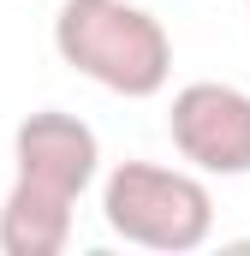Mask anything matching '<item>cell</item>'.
I'll return each instance as SVG.
<instances>
[{"mask_svg": "<svg viewBox=\"0 0 250 256\" xmlns=\"http://www.w3.org/2000/svg\"><path fill=\"white\" fill-rule=\"evenodd\" d=\"M54 54L125 102H149L173 78V36L137 0H60Z\"/></svg>", "mask_w": 250, "mask_h": 256, "instance_id": "1", "label": "cell"}, {"mask_svg": "<svg viewBox=\"0 0 250 256\" xmlns=\"http://www.w3.org/2000/svg\"><path fill=\"white\" fill-rule=\"evenodd\" d=\"M102 220L125 244L185 256L214 238V196H208L196 167L120 161L102 179Z\"/></svg>", "mask_w": 250, "mask_h": 256, "instance_id": "2", "label": "cell"}, {"mask_svg": "<svg viewBox=\"0 0 250 256\" xmlns=\"http://www.w3.org/2000/svg\"><path fill=\"white\" fill-rule=\"evenodd\" d=\"M167 137L179 161L202 179H244L250 173V90L196 78L167 108Z\"/></svg>", "mask_w": 250, "mask_h": 256, "instance_id": "3", "label": "cell"}, {"mask_svg": "<svg viewBox=\"0 0 250 256\" xmlns=\"http://www.w3.org/2000/svg\"><path fill=\"white\" fill-rule=\"evenodd\" d=\"M12 161H18V179H36L48 191L84 196L96 185V173H102V137L78 114H66V108H42V114L18 120Z\"/></svg>", "mask_w": 250, "mask_h": 256, "instance_id": "4", "label": "cell"}, {"mask_svg": "<svg viewBox=\"0 0 250 256\" xmlns=\"http://www.w3.org/2000/svg\"><path fill=\"white\" fill-rule=\"evenodd\" d=\"M72 208L78 196L48 191L36 179H12L0 202V250L6 256H60L72 244Z\"/></svg>", "mask_w": 250, "mask_h": 256, "instance_id": "5", "label": "cell"}]
</instances>
